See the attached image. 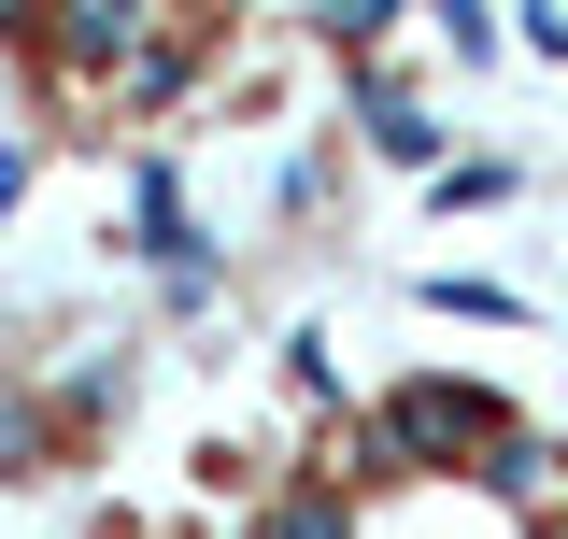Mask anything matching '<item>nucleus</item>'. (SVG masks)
<instances>
[{
  "mask_svg": "<svg viewBox=\"0 0 568 539\" xmlns=\"http://www.w3.org/2000/svg\"><path fill=\"white\" fill-rule=\"evenodd\" d=\"M384 455H511V411L484 384H398L384 398Z\"/></svg>",
  "mask_w": 568,
  "mask_h": 539,
  "instance_id": "nucleus-1",
  "label": "nucleus"
},
{
  "mask_svg": "<svg viewBox=\"0 0 568 539\" xmlns=\"http://www.w3.org/2000/svg\"><path fill=\"white\" fill-rule=\"evenodd\" d=\"M369 142H384V156H440V129H426L398 85H369Z\"/></svg>",
  "mask_w": 568,
  "mask_h": 539,
  "instance_id": "nucleus-2",
  "label": "nucleus"
},
{
  "mask_svg": "<svg viewBox=\"0 0 568 539\" xmlns=\"http://www.w3.org/2000/svg\"><path fill=\"white\" fill-rule=\"evenodd\" d=\"M256 539H342V497H327V482H313V497H271Z\"/></svg>",
  "mask_w": 568,
  "mask_h": 539,
  "instance_id": "nucleus-3",
  "label": "nucleus"
},
{
  "mask_svg": "<svg viewBox=\"0 0 568 539\" xmlns=\"http://www.w3.org/2000/svg\"><path fill=\"white\" fill-rule=\"evenodd\" d=\"M555 539H568V497H555Z\"/></svg>",
  "mask_w": 568,
  "mask_h": 539,
  "instance_id": "nucleus-4",
  "label": "nucleus"
}]
</instances>
